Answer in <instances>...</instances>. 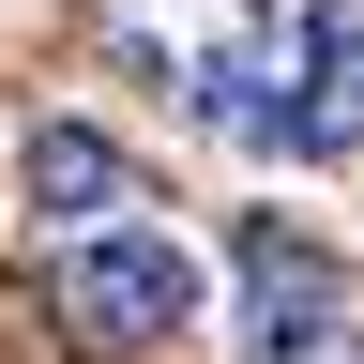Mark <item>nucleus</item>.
Listing matches in <instances>:
<instances>
[{
    "label": "nucleus",
    "instance_id": "nucleus-1",
    "mask_svg": "<svg viewBox=\"0 0 364 364\" xmlns=\"http://www.w3.org/2000/svg\"><path fill=\"white\" fill-rule=\"evenodd\" d=\"M107 61L136 91H167L228 152H289V76L304 31H273V0H107Z\"/></svg>",
    "mask_w": 364,
    "mask_h": 364
},
{
    "label": "nucleus",
    "instance_id": "nucleus-2",
    "mask_svg": "<svg viewBox=\"0 0 364 364\" xmlns=\"http://www.w3.org/2000/svg\"><path fill=\"white\" fill-rule=\"evenodd\" d=\"M61 334L76 349H107V364H136V349H167V334H198L213 318V258L182 243L167 213H107V228H76L61 243Z\"/></svg>",
    "mask_w": 364,
    "mask_h": 364
},
{
    "label": "nucleus",
    "instance_id": "nucleus-3",
    "mask_svg": "<svg viewBox=\"0 0 364 364\" xmlns=\"http://www.w3.org/2000/svg\"><path fill=\"white\" fill-rule=\"evenodd\" d=\"M228 334H243V364H364V258L258 213L228 258Z\"/></svg>",
    "mask_w": 364,
    "mask_h": 364
},
{
    "label": "nucleus",
    "instance_id": "nucleus-4",
    "mask_svg": "<svg viewBox=\"0 0 364 364\" xmlns=\"http://www.w3.org/2000/svg\"><path fill=\"white\" fill-rule=\"evenodd\" d=\"M16 182H31V228H107V213H152V182H136V152L107 122H31V152H16Z\"/></svg>",
    "mask_w": 364,
    "mask_h": 364
},
{
    "label": "nucleus",
    "instance_id": "nucleus-5",
    "mask_svg": "<svg viewBox=\"0 0 364 364\" xmlns=\"http://www.w3.org/2000/svg\"><path fill=\"white\" fill-rule=\"evenodd\" d=\"M289 152H364V0H304V76H289Z\"/></svg>",
    "mask_w": 364,
    "mask_h": 364
}]
</instances>
